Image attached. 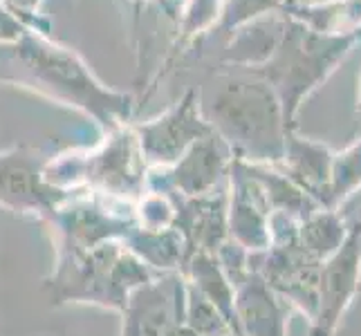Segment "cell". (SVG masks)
<instances>
[{
  "instance_id": "obj_12",
  "label": "cell",
  "mask_w": 361,
  "mask_h": 336,
  "mask_svg": "<svg viewBox=\"0 0 361 336\" xmlns=\"http://www.w3.org/2000/svg\"><path fill=\"white\" fill-rule=\"evenodd\" d=\"M142 155L137 137L130 130H115L110 142L92 155L88 180L113 193H133L140 186V166L137 157Z\"/></svg>"
},
{
  "instance_id": "obj_19",
  "label": "cell",
  "mask_w": 361,
  "mask_h": 336,
  "mask_svg": "<svg viewBox=\"0 0 361 336\" xmlns=\"http://www.w3.org/2000/svg\"><path fill=\"white\" fill-rule=\"evenodd\" d=\"M334 0H281L283 9H292V7H319V5H328Z\"/></svg>"
},
{
  "instance_id": "obj_17",
  "label": "cell",
  "mask_w": 361,
  "mask_h": 336,
  "mask_svg": "<svg viewBox=\"0 0 361 336\" xmlns=\"http://www.w3.org/2000/svg\"><path fill=\"white\" fill-rule=\"evenodd\" d=\"M281 0H222V14L218 27L222 32L233 34L235 30L254 23L263 16H271L281 11Z\"/></svg>"
},
{
  "instance_id": "obj_1",
  "label": "cell",
  "mask_w": 361,
  "mask_h": 336,
  "mask_svg": "<svg viewBox=\"0 0 361 336\" xmlns=\"http://www.w3.org/2000/svg\"><path fill=\"white\" fill-rule=\"evenodd\" d=\"M200 110L233 159L279 166L285 153L283 108L271 85L252 68L227 66L202 92Z\"/></svg>"
},
{
  "instance_id": "obj_10",
  "label": "cell",
  "mask_w": 361,
  "mask_h": 336,
  "mask_svg": "<svg viewBox=\"0 0 361 336\" xmlns=\"http://www.w3.org/2000/svg\"><path fill=\"white\" fill-rule=\"evenodd\" d=\"M231 161L233 155L229 146L216 132H211L197 139L176 161L171 178L186 197H202L216 189L220 178L231 168Z\"/></svg>"
},
{
  "instance_id": "obj_15",
  "label": "cell",
  "mask_w": 361,
  "mask_h": 336,
  "mask_svg": "<svg viewBox=\"0 0 361 336\" xmlns=\"http://www.w3.org/2000/svg\"><path fill=\"white\" fill-rule=\"evenodd\" d=\"M361 189V139L343 151L334 153L330 168V186L326 209L339 211V206Z\"/></svg>"
},
{
  "instance_id": "obj_18",
  "label": "cell",
  "mask_w": 361,
  "mask_h": 336,
  "mask_svg": "<svg viewBox=\"0 0 361 336\" xmlns=\"http://www.w3.org/2000/svg\"><path fill=\"white\" fill-rule=\"evenodd\" d=\"M23 34H25V32H23V27H20V23L14 20L9 14H5V11L0 9V36H3V41L16 43Z\"/></svg>"
},
{
  "instance_id": "obj_22",
  "label": "cell",
  "mask_w": 361,
  "mask_h": 336,
  "mask_svg": "<svg viewBox=\"0 0 361 336\" xmlns=\"http://www.w3.org/2000/svg\"><path fill=\"white\" fill-rule=\"evenodd\" d=\"M359 220H361V218H359Z\"/></svg>"
},
{
  "instance_id": "obj_4",
  "label": "cell",
  "mask_w": 361,
  "mask_h": 336,
  "mask_svg": "<svg viewBox=\"0 0 361 336\" xmlns=\"http://www.w3.org/2000/svg\"><path fill=\"white\" fill-rule=\"evenodd\" d=\"M361 290V220L350 224L343 244L319 273L317 312L310 321V336H334L343 314Z\"/></svg>"
},
{
  "instance_id": "obj_20",
  "label": "cell",
  "mask_w": 361,
  "mask_h": 336,
  "mask_svg": "<svg viewBox=\"0 0 361 336\" xmlns=\"http://www.w3.org/2000/svg\"><path fill=\"white\" fill-rule=\"evenodd\" d=\"M166 336H197L193 330H189L186 325H182V323H178V325H173L171 330H169V334Z\"/></svg>"
},
{
  "instance_id": "obj_3",
  "label": "cell",
  "mask_w": 361,
  "mask_h": 336,
  "mask_svg": "<svg viewBox=\"0 0 361 336\" xmlns=\"http://www.w3.org/2000/svg\"><path fill=\"white\" fill-rule=\"evenodd\" d=\"M11 54L30 74L32 83L47 90L59 101L85 110L104 126L117 128V123L128 117L130 97L106 90L70 49L25 32L11 47Z\"/></svg>"
},
{
  "instance_id": "obj_2",
  "label": "cell",
  "mask_w": 361,
  "mask_h": 336,
  "mask_svg": "<svg viewBox=\"0 0 361 336\" xmlns=\"http://www.w3.org/2000/svg\"><path fill=\"white\" fill-rule=\"evenodd\" d=\"M281 14L283 27L276 45L263 63L252 70L276 92L288 130H296V117L305 99L321 88L341 61L361 45V27L345 34H323L285 14L283 9Z\"/></svg>"
},
{
  "instance_id": "obj_8",
  "label": "cell",
  "mask_w": 361,
  "mask_h": 336,
  "mask_svg": "<svg viewBox=\"0 0 361 336\" xmlns=\"http://www.w3.org/2000/svg\"><path fill=\"white\" fill-rule=\"evenodd\" d=\"M184 285L178 282H144L130 292L123 305L121 336H166L182 321Z\"/></svg>"
},
{
  "instance_id": "obj_16",
  "label": "cell",
  "mask_w": 361,
  "mask_h": 336,
  "mask_svg": "<svg viewBox=\"0 0 361 336\" xmlns=\"http://www.w3.org/2000/svg\"><path fill=\"white\" fill-rule=\"evenodd\" d=\"M182 318L189 330H193L197 336H235L229 321L222 316L220 309L207 301V298L197 292L189 282L184 287V312Z\"/></svg>"
},
{
  "instance_id": "obj_21",
  "label": "cell",
  "mask_w": 361,
  "mask_h": 336,
  "mask_svg": "<svg viewBox=\"0 0 361 336\" xmlns=\"http://www.w3.org/2000/svg\"><path fill=\"white\" fill-rule=\"evenodd\" d=\"M357 117L361 119V77H359V94H357Z\"/></svg>"
},
{
  "instance_id": "obj_5",
  "label": "cell",
  "mask_w": 361,
  "mask_h": 336,
  "mask_svg": "<svg viewBox=\"0 0 361 336\" xmlns=\"http://www.w3.org/2000/svg\"><path fill=\"white\" fill-rule=\"evenodd\" d=\"M211 132L214 130H211L200 110L197 92L189 90L161 117L137 128L135 137L142 155L148 161H153L157 166H166L176 164L197 139H202Z\"/></svg>"
},
{
  "instance_id": "obj_11",
  "label": "cell",
  "mask_w": 361,
  "mask_h": 336,
  "mask_svg": "<svg viewBox=\"0 0 361 336\" xmlns=\"http://www.w3.org/2000/svg\"><path fill=\"white\" fill-rule=\"evenodd\" d=\"M332 157L334 151H330L326 144H319L301 137L296 130H290L285 137V153L279 168L321 209H326Z\"/></svg>"
},
{
  "instance_id": "obj_7",
  "label": "cell",
  "mask_w": 361,
  "mask_h": 336,
  "mask_svg": "<svg viewBox=\"0 0 361 336\" xmlns=\"http://www.w3.org/2000/svg\"><path fill=\"white\" fill-rule=\"evenodd\" d=\"M231 200L227 204V229L233 242H238L249 254H260L269 249V218L271 209L263 186L249 173L245 161L233 159L229 168Z\"/></svg>"
},
{
  "instance_id": "obj_9",
  "label": "cell",
  "mask_w": 361,
  "mask_h": 336,
  "mask_svg": "<svg viewBox=\"0 0 361 336\" xmlns=\"http://www.w3.org/2000/svg\"><path fill=\"white\" fill-rule=\"evenodd\" d=\"M233 314L238 336H288V307L256 271L235 287Z\"/></svg>"
},
{
  "instance_id": "obj_6",
  "label": "cell",
  "mask_w": 361,
  "mask_h": 336,
  "mask_svg": "<svg viewBox=\"0 0 361 336\" xmlns=\"http://www.w3.org/2000/svg\"><path fill=\"white\" fill-rule=\"evenodd\" d=\"M63 197L45 180L43 157L30 146L0 153V204L18 213H47Z\"/></svg>"
},
{
  "instance_id": "obj_13",
  "label": "cell",
  "mask_w": 361,
  "mask_h": 336,
  "mask_svg": "<svg viewBox=\"0 0 361 336\" xmlns=\"http://www.w3.org/2000/svg\"><path fill=\"white\" fill-rule=\"evenodd\" d=\"M348 231H350V227H348L339 211L319 209L303 222H298L296 242L305 254L323 263L343 244Z\"/></svg>"
},
{
  "instance_id": "obj_14",
  "label": "cell",
  "mask_w": 361,
  "mask_h": 336,
  "mask_svg": "<svg viewBox=\"0 0 361 336\" xmlns=\"http://www.w3.org/2000/svg\"><path fill=\"white\" fill-rule=\"evenodd\" d=\"M189 276L191 285L200 292L207 301L214 303L222 316L229 321L235 336H238V325H235V314H233V285L229 282L227 273L222 271L218 258L207 251H195L189 258Z\"/></svg>"
}]
</instances>
